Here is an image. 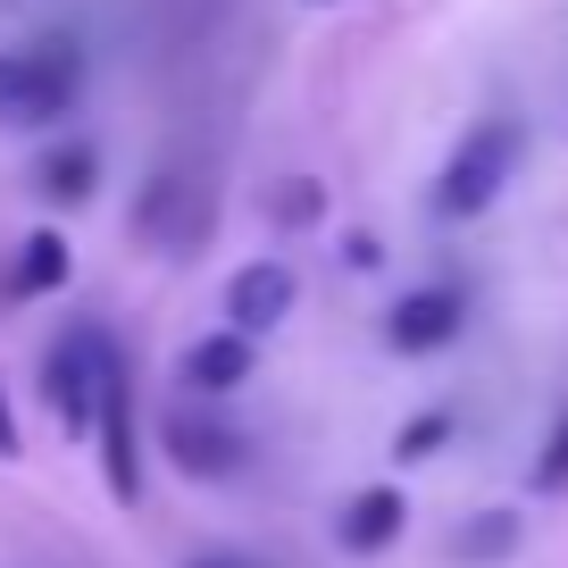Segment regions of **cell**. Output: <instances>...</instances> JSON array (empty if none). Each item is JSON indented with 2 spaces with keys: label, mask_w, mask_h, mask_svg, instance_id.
<instances>
[{
  "label": "cell",
  "mask_w": 568,
  "mask_h": 568,
  "mask_svg": "<svg viewBox=\"0 0 568 568\" xmlns=\"http://www.w3.org/2000/svg\"><path fill=\"white\" fill-rule=\"evenodd\" d=\"M518 160H527V134H518L510 118H485L460 134V151L444 160V176H435V217H477L501 201V184L518 176Z\"/></svg>",
  "instance_id": "1"
},
{
  "label": "cell",
  "mask_w": 568,
  "mask_h": 568,
  "mask_svg": "<svg viewBox=\"0 0 568 568\" xmlns=\"http://www.w3.org/2000/svg\"><path fill=\"white\" fill-rule=\"evenodd\" d=\"M84 68L68 42H34V51H0V118L9 125H51L75 101Z\"/></svg>",
  "instance_id": "2"
},
{
  "label": "cell",
  "mask_w": 568,
  "mask_h": 568,
  "mask_svg": "<svg viewBox=\"0 0 568 568\" xmlns=\"http://www.w3.org/2000/svg\"><path fill=\"white\" fill-rule=\"evenodd\" d=\"M92 435H101V477L118 501L142 494V452H134V385H125V359L101 352V409H92Z\"/></svg>",
  "instance_id": "3"
},
{
  "label": "cell",
  "mask_w": 568,
  "mask_h": 568,
  "mask_svg": "<svg viewBox=\"0 0 568 568\" xmlns=\"http://www.w3.org/2000/svg\"><path fill=\"white\" fill-rule=\"evenodd\" d=\"M101 352H109V335H68L51 352V368H42V393H51V409H59V426L68 435H92V409H101Z\"/></svg>",
  "instance_id": "4"
},
{
  "label": "cell",
  "mask_w": 568,
  "mask_h": 568,
  "mask_svg": "<svg viewBox=\"0 0 568 568\" xmlns=\"http://www.w3.org/2000/svg\"><path fill=\"white\" fill-rule=\"evenodd\" d=\"M460 318H468V302L452 293V284H418V293L393 302L385 343H393V352H409V359H426V352H444V343H460Z\"/></svg>",
  "instance_id": "5"
},
{
  "label": "cell",
  "mask_w": 568,
  "mask_h": 568,
  "mask_svg": "<svg viewBox=\"0 0 568 568\" xmlns=\"http://www.w3.org/2000/svg\"><path fill=\"white\" fill-rule=\"evenodd\" d=\"M160 444H168V460H176L184 477H234V468H243V435L217 426V418H193V409H176V418L160 426Z\"/></svg>",
  "instance_id": "6"
},
{
  "label": "cell",
  "mask_w": 568,
  "mask_h": 568,
  "mask_svg": "<svg viewBox=\"0 0 568 568\" xmlns=\"http://www.w3.org/2000/svg\"><path fill=\"white\" fill-rule=\"evenodd\" d=\"M284 310H293V267H284V260L234 267V284H226V326H234V335H267Z\"/></svg>",
  "instance_id": "7"
},
{
  "label": "cell",
  "mask_w": 568,
  "mask_h": 568,
  "mask_svg": "<svg viewBox=\"0 0 568 568\" xmlns=\"http://www.w3.org/2000/svg\"><path fill=\"white\" fill-rule=\"evenodd\" d=\"M402 527H409L402 485H368V494H352V501H343L335 544H343V551H359V560H376V551H393V535H402Z\"/></svg>",
  "instance_id": "8"
},
{
  "label": "cell",
  "mask_w": 568,
  "mask_h": 568,
  "mask_svg": "<svg viewBox=\"0 0 568 568\" xmlns=\"http://www.w3.org/2000/svg\"><path fill=\"white\" fill-rule=\"evenodd\" d=\"M184 385L193 393H234L251 376V335H234V326H217V335H201L193 352H184Z\"/></svg>",
  "instance_id": "9"
},
{
  "label": "cell",
  "mask_w": 568,
  "mask_h": 568,
  "mask_svg": "<svg viewBox=\"0 0 568 568\" xmlns=\"http://www.w3.org/2000/svg\"><path fill=\"white\" fill-rule=\"evenodd\" d=\"M59 284H68V243H59V234H26L18 267H9V293L34 302V293H59Z\"/></svg>",
  "instance_id": "10"
},
{
  "label": "cell",
  "mask_w": 568,
  "mask_h": 568,
  "mask_svg": "<svg viewBox=\"0 0 568 568\" xmlns=\"http://www.w3.org/2000/svg\"><path fill=\"white\" fill-rule=\"evenodd\" d=\"M92 176H101V160H92L84 142H68V151H51V160H42V193H51V201H84Z\"/></svg>",
  "instance_id": "11"
},
{
  "label": "cell",
  "mask_w": 568,
  "mask_h": 568,
  "mask_svg": "<svg viewBox=\"0 0 568 568\" xmlns=\"http://www.w3.org/2000/svg\"><path fill=\"white\" fill-rule=\"evenodd\" d=\"M510 544H518V518H510V510H485L477 527L460 535V560H501Z\"/></svg>",
  "instance_id": "12"
},
{
  "label": "cell",
  "mask_w": 568,
  "mask_h": 568,
  "mask_svg": "<svg viewBox=\"0 0 568 568\" xmlns=\"http://www.w3.org/2000/svg\"><path fill=\"white\" fill-rule=\"evenodd\" d=\"M444 444H452V409H426V418H409V426H402L393 460H435Z\"/></svg>",
  "instance_id": "13"
},
{
  "label": "cell",
  "mask_w": 568,
  "mask_h": 568,
  "mask_svg": "<svg viewBox=\"0 0 568 568\" xmlns=\"http://www.w3.org/2000/svg\"><path fill=\"white\" fill-rule=\"evenodd\" d=\"M535 494H568V409H560V426H551L544 460H535Z\"/></svg>",
  "instance_id": "14"
},
{
  "label": "cell",
  "mask_w": 568,
  "mask_h": 568,
  "mask_svg": "<svg viewBox=\"0 0 568 568\" xmlns=\"http://www.w3.org/2000/svg\"><path fill=\"white\" fill-rule=\"evenodd\" d=\"M326 210V193H318V184H310V176H293V184H284V193H276V217H284V226H310V217H318Z\"/></svg>",
  "instance_id": "15"
},
{
  "label": "cell",
  "mask_w": 568,
  "mask_h": 568,
  "mask_svg": "<svg viewBox=\"0 0 568 568\" xmlns=\"http://www.w3.org/2000/svg\"><path fill=\"white\" fill-rule=\"evenodd\" d=\"M0 460H18V418H9V385H0Z\"/></svg>",
  "instance_id": "16"
},
{
  "label": "cell",
  "mask_w": 568,
  "mask_h": 568,
  "mask_svg": "<svg viewBox=\"0 0 568 568\" xmlns=\"http://www.w3.org/2000/svg\"><path fill=\"white\" fill-rule=\"evenodd\" d=\"M193 568H243V560H226V551H210V560H193Z\"/></svg>",
  "instance_id": "17"
}]
</instances>
